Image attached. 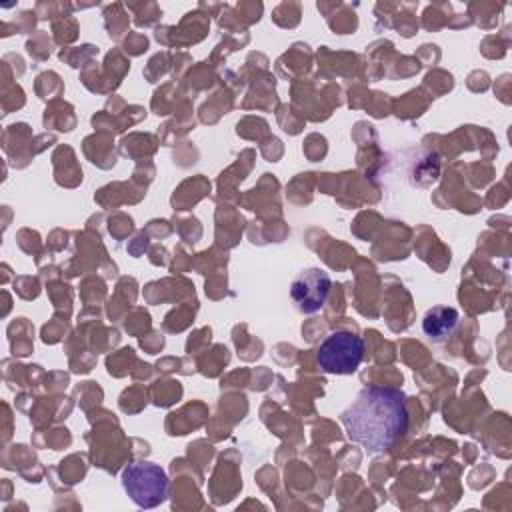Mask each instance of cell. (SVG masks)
<instances>
[{"label": "cell", "mask_w": 512, "mask_h": 512, "mask_svg": "<svg viewBox=\"0 0 512 512\" xmlns=\"http://www.w3.org/2000/svg\"><path fill=\"white\" fill-rule=\"evenodd\" d=\"M346 436L368 454L392 448L408 428L406 396L392 386H366L340 414Z\"/></svg>", "instance_id": "obj_1"}, {"label": "cell", "mask_w": 512, "mask_h": 512, "mask_svg": "<svg viewBox=\"0 0 512 512\" xmlns=\"http://www.w3.org/2000/svg\"><path fill=\"white\" fill-rule=\"evenodd\" d=\"M458 310L450 308V306H434L426 312L424 320H422V332L430 338V340H444L446 336L452 334V330L458 324Z\"/></svg>", "instance_id": "obj_5"}, {"label": "cell", "mask_w": 512, "mask_h": 512, "mask_svg": "<svg viewBox=\"0 0 512 512\" xmlns=\"http://www.w3.org/2000/svg\"><path fill=\"white\" fill-rule=\"evenodd\" d=\"M330 286L332 280L328 272L322 268H306L294 276L290 284V298L300 312L312 314L324 306Z\"/></svg>", "instance_id": "obj_4"}, {"label": "cell", "mask_w": 512, "mask_h": 512, "mask_svg": "<svg viewBox=\"0 0 512 512\" xmlns=\"http://www.w3.org/2000/svg\"><path fill=\"white\" fill-rule=\"evenodd\" d=\"M122 490L140 508H154L168 498V476L166 472L148 460L132 462L122 470Z\"/></svg>", "instance_id": "obj_2"}, {"label": "cell", "mask_w": 512, "mask_h": 512, "mask_svg": "<svg viewBox=\"0 0 512 512\" xmlns=\"http://www.w3.org/2000/svg\"><path fill=\"white\" fill-rule=\"evenodd\" d=\"M316 358L328 374H352L364 358V340L348 330H336L324 338Z\"/></svg>", "instance_id": "obj_3"}]
</instances>
